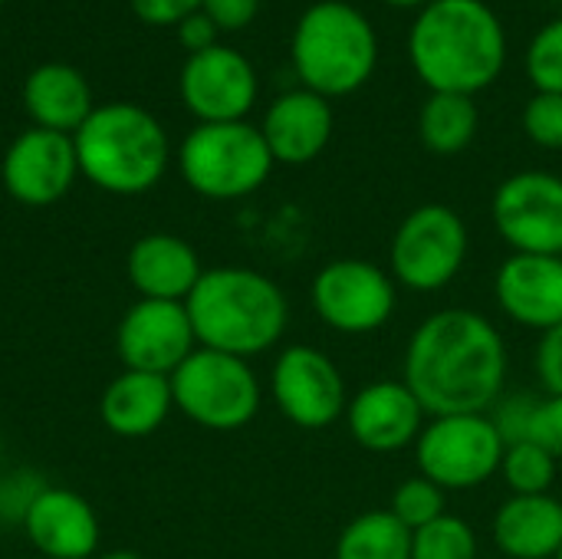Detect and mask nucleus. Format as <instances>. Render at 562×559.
Masks as SVG:
<instances>
[{
  "label": "nucleus",
  "instance_id": "obj_1",
  "mask_svg": "<svg viewBox=\"0 0 562 559\" xmlns=\"http://www.w3.org/2000/svg\"><path fill=\"white\" fill-rule=\"evenodd\" d=\"M402 382L428 418L484 415L510 382V346L501 326L471 306H441L408 336Z\"/></svg>",
  "mask_w": 562,
  "mask_h": 559
},
{
  "label": "nucleus",
  "instance_id": "obj_2",
  "mask_svg": "<svg viewBox=\"0 0 562 559\" xmlns=\"http://www.w3.org/2000/svg\"><path fill=\"white\" fill-rule=\"evenodd\" d=\"M408 59L428 92L477 96L507 66V30L484 0H431L408 30Z\"/></svg>",
  "mask_w": 562,
  "mask_h": 559
},
{
  "label": "nucleus",
  "instance_id": "obj_3",
  "mask_svg": "<svg viewBox=\"0 0 562 559\" xmlns=\"http://www.w3.org/2000/svg\"><path fill=\"white\" fill-rule=\"evenodd\" d=\"M198 346L254 359L280 346L290 326L283 287L254 267H207L184 300Z\"/></svg>",
  "mask_w": 562,
  "mask_h": 559
},
{
  "label": "nucleus",
  "instance_id": "obj_4",
  "mask_svg": "<svg viewBox=\"0 0 562 559\" xmlns=\"http://www.w3.org/2000/svg\"><path fill=\"white\" fill-rule=\"evenodd\" d=\"M72 145L79 175L109 194L132 198L151 191L171 161L165 125L132 102L95 105L72 135Z\"/></svg>",
  "mask_w": 562,
  "mask_h": 559
},
{
  "label": "nucleus",
  "instance_id": "obj_5",
  "mask_svg": "<svg viewBox=\"0 0 562 559\" xmlns=\"http://www.w3.org/2000/svg\"><path fill=\"white\" fill-rule=\"evenodd\" d=\"M290 63L303 89L333 102L359 92L375 76L379 33L359 7L316 0L293 26Z\"/></svg>",
  "mask_w": 562,
  "mask_h": 559
},
{
  "label": "nucleus",
  "instance_id": "obj_6",
  "mask_svg": "<svg viewBox=\"0 0 562 559\" xmlns=\"http://www.w3.org/2000/svg\"><path fill=\"white\" fill-rule=\"evenodd\" d=\"M273 155L250 122H201L178 152L184 185L207 201H240L267 185Z\"/></svg>",
  "mask_w": 562,
  "mask_h": 559
},
{
  "label": "nucleus",
  "instance_id": "obj_7",
  "mask_svg": "<svg viewBox=\"0 0 562 559\" xmlns=\"http://www.w3.org/2000/svg\"><path fill=\"white\" fill-rule=\"evenodd\" d=\"M471 254L468 221L441 201H428L412 208L392 241H389V273L398 290L408 293H438L451 287Z\"/></svg>",
  "mask_w": 562,
  "mask_h": 559
},
{
  "label": "nucleus",
  "instance_id": "obj_8",
  "mask_svg": "<svg viewBox=\"0 0 562 559\" xmlns=\"http://www.w3.org/2000/svg\"><path fill=\"white\" fill-rule=\"evenodd\" d=\"M175 409L207 432L247 428L263 402L260 379L250 359L198 346L171 376Z\"/></svg>",
  "mask_w": 562,
  "mask_h": 559
},
{
  "label": "nucleus",
  "instance_id": "obj_9",
  "mask_svg": "<svg viewBox=\"0 0 562 559\" xmlns=\"http://www.w3.org/2000/svg\"><path fill=\"white\" fill-rule=\"evenodd\" d=\"M507 441L494 418L484 415H438L428 418L415 441V468L441 491H477L501 474Z\"/></svg>",
  "mask_w": 562,
  "mask_h": 559
},
{
  "label": "nucleus",
  "instance_id": "obj_10",
  "mask_svg": "<svg viewBox=\"0 0 562 559\" xmlns=\"http://www.w3.org/2000/svg\"><path fill=\"white\" fill-rule=\"evenodd\" d=\"M310 306L316 320L339 336H372L398 310V283L389 267L366 257H336L313 273Z\"/></svg>",
  "mask_w": 562,
  "mask_h": 559
},
{
  "label": "nucleus",
  "instance_id": "obj_11",
  "mask_svg": "<svg viewBox=\"0 0 562 559\" xmlns=\"http://www.w3.org/2000/svg\"><path fill=\"white\" fill-rule=\"evenodd\" d=\"M270 399L290 425L303 432H323L346 415L349 385L329 353L310 343H293L273 359Z\"/></svg>",
  "mask_w": 562,
  "mask_h": 559
},
{
  "label": "nucleus",
  "instance_id": "obj_12",
  "mask_svg": "<svg viewBox=\"0 0 562 559\" xmlns=\"http://www.w3.org/2000/svg\"><path fill=\"white\" fill-rule=\"evenodd\" d=\"M491 221L510 254L562 257V175L543 168L507 175L494 188Z\"/></svg>",
  "mask_w": 562,
  "mask_h": 559
},
{
  "label": "nucleus",
  "instance_id": "obj_13",
  "mask_svg": "<svg viewBox=\"0 0 562 559\" xmlns=\"http://www.w3.org/2000/svg\"><path fill=\"white\" fill-rule=\"evenodd\" d=\"M178 89L198 122H247V112L257 105L260 79L240 49L217 43L184 59Z\"/></svg>",
  "mask_w": 562,
  "mask_h": 559
},
{
  "label": "nucleus",
  "instance_id": "obj_14",
  "mask_svg": "<svg viewBox=\"0 0 562 559\" xmlns=\"http://www.w3.org/2000/svg\"><path fill=\"white\" fill-rule=\"evenodd\" d=\"M194 349L198 336L184 303L138 300L115 326V353L132 372L171 376Z\"/></svg>",
  "mask_w": 562,
  "mask_h": 559
},
{
  "label": "nucleus",
  "instance_id": "obj_15",
  "mask_svg": "<svg viewBox=\"0 0 562 559\" xmlns=\"http://www.w3.org/2000/svg\"><path fill=\"white\" fill-rule=\"evenodd\" d=\"M3 188L13 201L26 208H46L69 194L79 175L72 135L49 132V128H26L20 132L0 165Z\"/></svg>",
  "mask_w": 562,
  "mask_h": 559
},
{
  "label": "nucleus",
  "instance_id": "obj_16",
  "mask_svg": "<svg viewBox=\"0 0 562 559\" xmlns=\"http://www.w3.org/2000/svg\"><path fill=\"white\" fill-rule=\"evenodd\" d=\"M352 441L369 455H398L415 448L428 412L402 379H375L349 395L342 415Z\"/></svg>",
  "mask_w": 562,
  "mask_h": 559
},
{
  "label": "nucleus",
  "instance_id": "obj_17",
  "mask_svg": "<svg viewBox=\"0 0 562 559\" xmlns=\"http://www.w3.org/2000/svg\"><path fill=\"white\" fill-rule=\"evenodd\" d=\"M494 303L527 333L562 326V257L507 254L494 270Z\"/></svg>",
  "mask_w": 562,
  "mask_h": 559
},
{
  "label": "nucleus",
  "instance_id": "obj_18",
  "mask_svg": "<svg viewBox=\"0 0 562 559\" xmlns=\"http://www.w3.org/2000/svg\"><path fill=\"white\" fill-rule=\"evenodd\" d=\"M20 527L43 559L99 557V517L92 504L69 488L46 484Z\"/></svg>",
  "mask_w": 562,
  "mask_h": 559
},
{
  "label": "nucleus",
  "instance_id": "obj_19",
  "mask_svg": "<svg viewBox=\"0 0 562 559\" xmlns=\"http://www.w3.org/2000/svg\"><path fill=\"white\" fill-rule=\"evenodd\" d=\"M333 128H336L333 102L303 86L277 96L260 122V135L277 165L316 161L329 148Z\"/></svg>",
  "mask_w": 562,
  "mask_h": 559
},
{
  "label": "nucleus",
  "instance_id": "obj_20",
  "mask_svg": "<svg viewBox=\"0 0 562 559\" xmlns=\"http://www.w3.org/2000/svg\"><path fill=\"white\" fill-rule=\"evenodd\" d=\"M125 277L138 300L184 303L204 277L198 250L178 234H145L125 257Z\"/></svg>",
  "mask_w": 562,
  "mask_h": 559
},
{
  "label": "nucleus",
  "instance_id": "obj_21",
  "mask_svg": "<svg viewBox=\"0 0 562 559\" xmlns=\"http://www.w3.org/2000/svg\"><path fill=\"white\" fill-rule=\"evenodd\" d=\"M491 540L507 559H553L562 547V501L553 494H510L494 511Z\"/></svg>",
  "mask_w": 562,
  "mask_h": 559
},
{
  "label": "nucleus",
  "instance_id": "obj_22",
  "mask_svg": "<svg viewBox=\"0 0 562 559\" xmlns=\"http://www.w3.org/2000/svg\"><path fill=\"white\" fill-rule=\"evenodd\" d=\"M171 409H175V399H171L168 376L132 372V369L119 372L99 399L102 425L119 438L155 435L168 422Z\"/></svg>",
  "mask_w": 562,
  "mask_h": 559
},
{
  "label": "nucleus",
  "instance_id": "obj_23",
  "mask_svg": "<svg viewBox=\"0 0 562 559\" xmlns=\"http://www.w3.org/2000/svg\"><path fill=\"white\" fill-rule=\"evenodd\" d=\"M23 109L36 128L76 135L92 115V92L86 76L69 63H43L23 82Z\"/></svg>",
  "mask_w": 562,
  "mask_h": 559
},
{
  "label": "nucleus",
  "instance_id": "obj_24",
  "mask_svg": "<svg viewBox=\"0 0 562 559\" xmlns=\"http://www.w3.org/2000/svg\"><path fill=\"white\" fill-rule=\"evenodd\" d=\"M481 128V109L474 96L431 92L418 112V138L431 155L451 158L471 148Z\"/></svg>",
  "mask_w": 562,
  "mask_h": 559
},
{
  "label": "nucleus",
  "instance_id": "obj_25",
  "mask_svg": "<svg viewBox=\"0 0 562 559\" xmlns=\"http://www.w3.org/2000/svg\"><path fill=\"white\" fill-rule=\"evenodd\" d=\"M336 559H412V530L392 511H366L339 530Z\"/></svg>",
  "mask_w": 562,
  "mask_h": 559
},
{
  "label": "nucleus",
  "instance_id": "obj_26",
  "mask_svg": "<svg viewBox=\"0 0 562 559\" xmlns=\"http://www.w3.org/2000/svg\"><path fill=\"white\" fill-rule=\"evenodd\" d=\"M560 474V461L540 448L537 441H517L507 445L504 461H501V481L514 497H533V494H550Z\"/></svg>",
  "mask_w": 562,
  "mask_h": 559
},
{
  "label": "nucleus",
  "instance_id": "obj_27",
  "mask_svg": "<svg viewBox=\"0 0 562 559\" xmlns=\"http://www.w3.org/2000/svg\"><path fill=\"white\" fill-rule=\"evenodd\" d=\"M477 530L458 514H445L412 530V559H477Z\"/></svg>",
  "mask_w": 562,
  "mask_h": 559
},
{
  "label": "nucleus",
  "instance_id": "obj_28",
  "mask_svg": "<svg viewBox=\"0 0 562 559\" xmlns=\"http://www.w3.org/2000/svg\"><path fill=\"white\" fill-rule=\"evenodd\" d=\"M524 72L537 92L562 96V16L533 33L524 53Z\"/></svg>",
  "mask_w": 562,
  "mask_h": 559
},
{
  "label": "nucleus",
  "instance_id": "obj_29",
  "mask_svg": "<svg viewBox=\"0 0 562 559\" xmlns=\"http://www.w3.org/2000/svg\"><path fill=\"white\" fill-rule=\"evenodd\" d=\"M389 511L408 527V530H418L438 517L448 514V491H441L438 484H431L428 478L415 474V478H405L395 494H392V504Z\"/></svg>",
  "mask_w": 562,
  "mask_h": 559
},
{
  "label": "nucleus",
  "instance_id": "obj_30",
  "mask_svg": "<svg viewBox=\"0 0 562 559\" xmlns=\"http://www.w3.org/2000/svg\"><path fill=\"white\" fill-rule=\"evenodd\" d=\"M524 135L543 148V152H562V96L553 92H533L520 115Z\"/></svg>",
  "mask_w": 562,
  "mask_h": 559
},
{
  "label": "nucleus",
  "instance_id": "obj_31",
  "mask_svg": "<svg viewBox=\"0 0 562 559\" xmlns=\"http://www.w3.org/2000/svg\"><path fill=\"white\" fill-rule=\"evenodd\" d=\"M537 399L540 395H533V392H504V399L487 412L507 445H517V441L530 438V422H533V412H537Z\"/></svg>",
  "mask_w": 562,
  "mask_h": 559
},
{
  "label": "nucleus",
  "instance_id": "obj_32",
  "mask_svg": "<svg viewBox=\"0 0 562 559\" xmlns=\"http://www.w3.org/2000/svg\"><path fill=\"white\" fill-rule=\"evenodd\" d=\"M46 488L36 471H7L0 474V524H23L30 504Z\"/></svg>",
  "mask_w": 562,
  "mask_h": 559
},
{
  "label": "nucleus",
  "instance_id": "obj_33",
  "mask_svg": "<svg viewBox=\"0 0 562 559\" xmlns=\"http://www.w3.org/2000/svg\"><path fill=\"white\" fill-rule=\"evenodd\" d=\"M540 448H547L557 461H562V399L560 395H540L537 412L530 422V438Z\"/></svg>",
  "mask_w": 562,
  "mask_h": 559
},
{
  "label": "nucleus",
  "instance_id": "obj_34",
  "mask_svg": "<svg viewBox=\"0 0 562 559\" xmlns=\"http://www.w3.org/2000/svg\"><path fill=\"white\" fill-rule=\"evenodd\" d=\"M533 372L540 379L543 395L562 399V326L540 336V343L533 349Z\"/></svg>",
  "mask_w": 562,
  "mask_h": 559
},
{
  "label": "nucleus",
  "instance_id": "obj_35",
  "mask_svg": "<svg viewBox=\"0 0 562 559\" xmlns=\"http://www.w3.org/2000/svg\"><path fill=\"white\" fill-rule=\"evenodd\" d=\"M135 16L151 26H178L184 16L198 13L204 0H128Z\"/></svg>",
  "mask_w": 562,
  "mask_h": 559
},
{
  "label": "nucleus",
  "instance_id": "obj_36",
  "mask_svg": "<svg viewBox=\"0 0 562 559\" xmlns=\"http://www.w3.org/2000/svg\"><path fill=\"white\" fill-rule=\"evenodd\" d=\"M201 10L217 23V30H244L254 23L260 0H204Z\"/></svg>",
  "mask_w": 562,
  "mask_h": 559
},
{
  "label": "nucleus",
  "instance_id": "obj_37",
  "mask_svg": "<svg viewBox=\"0 0 562 559\" xmlns=\"http://www.w3.org/2000/svg\"><path fill=\"white\" fill-rule=\"evenodd\" d=\"M178 40H181V46L194 56V53H204V49H211V46H217V23L204 13V10H198V13H191V16H184L178 26Z\"/></svg>",
  "mask_w": 562,
  "mask_h": 559
},
{
  "label": "nucleus",
  "instance_id": "obj_38",
  "mask_svg": "<svg viewBox=\"0 0 562 559\" xmlns=\"http://www.w3.org/2000/svg\"><path fill=\"white\" fill-rule=\"evenodd\" d=\"M382 3L398 7V10H422V7H425V3H431V0H382Z\"/></svg>",
  "mask_w": 562,
  "mask_h": 559
},
{
  "label": "nucleus",
  "instance_id": "obj_39",
  "mask_svg": "<svg viewBox=\"0 0 562 559\" xmlns=\"http://www.w3.org/2000/svg\"><path fill=\"white\" fill-rule=\"evenodd\" d=\"M95 559H145L142 554H135V550H109V554H102V557Z\"/></svg>",
  "mask_w": 562,
  "mask_h": 559
},
{
  "label": "nucleus",
  "instance_id": "obj_40",
  "mask_svg": "<svg viewBox=\"0 0 562 559\" xmlns=\"http://www.w3.org/2000/svg\"><path fill=\"white\" fill-rule=\"evenodd\" d=\"M553 559H562V547H560V554H557V557H553Z\"/></svg>",
  "mask_w": 562,
  "mask_h": 559
},
{
  "label": "nucleus",
  "instance_id": "obj_41",
  "mask_svg": "<svg viewBox=\"0 0 562 559\" xmlns=\"http://www.w3.org/2000/svg\"><path fill=\"white\" fill-rule=\"evenodd\" d=\"M0 448H3V441H0Z\"/></svg>",
  "mask_w": 562,
  "mask_h": 559
},
{
  "label": "nucleus",
  "instance_id": "obj_42",
  "mask_svg": "<svg viewBox=\"0 0 562 559\" xmlns=\"http://www.w3.org/2000/svg\"><path fill=\"white\" fill-rule=\"evenodd\" d=\"M0 3H3V0H0Z\"/></svg>",
  "mask_w": 562,
  "mask_h": 559
}]
</instances>
